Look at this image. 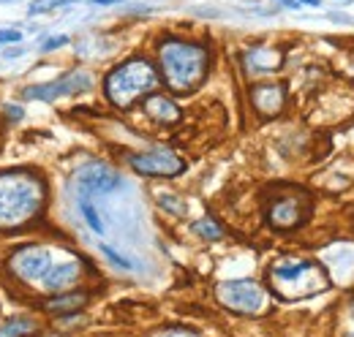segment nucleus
Segmentation results:
<instances>
[{"instance_id": "obj_1", "label": "nucleus", "mask_w": 354, "mask_h": 337, "mask_svg": "<svg viewBox=\"0 0 354 337\" xmlns=\"http://www.w3.org/2000/svg\"><path fill=\"white\" fill-rule=\"evenodd\" d=\"M46 204V182L33 171L0 174V229H22L41 215Z\"/></svg>"}, {"instance_id": "obj_2", "label": "nucleus", "mask_w": 354, "mask_h": 337, "mask_svg": "<svg viewBox=\"0 0 354 337\" xmlns=\"http://www.w3.org/2000/svg\"><path fill=\"white\" fill-rule=\"evenodd\" d=\"M210 52L202 44L166 38L158 46V77L177 95H188L207 79Z\"/></svg>"}, {"instance_id": "obj_3", "label": "nucleus", "mask_w": 354, "mask_h": 337, "mask_svg": "<svg viewBox=\"0 0 354 337\" xmlns=\"http://www.w3.org/2000/svg\"><path fill=\"white\" fill-rule=\"evenodd\" d=\"M161 84L158 68L144 57H131V60L120 63L118 68L107 74L104 79V92H107L109 103L118 109H131L133 101L155 92Z\"/></svg>"}, {"instance_id": "obj_4", "label": "nucleus", "mask_w": 354, "mask_h": 337, "mask_svg": "<svg viewBox=\"0 0 354 337\" xmlns=\"http://www.w3.org/2000/svg\"><path fill=\"white\" fill-rule=\"evenodd\" d=\"M218 299L224 307L237 313H262L267 305V291L256 280H226L218 286Z\"/></svg>"}, {"instance_id": "obj_5", "label": "nucleus", "mask_w": 354, "mask_h": 337, "mask_svg": "<svg viewBox=\"0 0 354 337\" xmlns=\"http://www.w3.org/2000/svg\"><path fill=\"white\" fill-rule=\"evenodd\" d=\"M131 168L142 177H177L185 171V161L175 155L172 150H150V153H136L128 158Z\"/></svg>"}, {"instance_id": "obj_6", "label": "nucleus", "mask_w": 354, "mask_h": 337, "mask_svg": "<svg viewBox=\"0 0 354 337\" xmlns=\"http://www.w3.org/2000/svg\"><path fill=\"white\" fill-rule=\"evenodd\" d=\"M52 266V253L38 245H25L8 258V269L25 283H41Z\"/></svg>"}, {"instance_id": "obj_7", "label": "nucleus", "mask_w": 354, "mask_h": 337, "mask_svg": "<svg viewBox=\"0 0 354 337\" xmlns=\"http://www.w3.org/2000/svg\"><path fill=\"white\" fill-rule=\"evenodd\" d=\"M93 87V79L90 74L85 71H71L66 77H60L57 82H49V84H36V87H27L22 95L27 101H55V98H63L68 92H85Z\"/></svg>"}, {"instance_id": "obj_8", "label": "nucleus", "mask_w": 354, "mask_h": 337, "mask_svg": "<svg viewBox=\"0 0 354 337\" xmlns=\"http://www.w3.org/2000/svg\"><path fill=\"white\" fill-rule=\"evenodd\" d=\"M77 185H79V193L82 196H104V193H112L123 185L120 174L115 168H109L107 164H88L85 168H79L77 174Z\"/></svg>"}, {"instance_id": "obj_9", "label": "nucleus", "mask_w": 354, "mask_h": 337, "mask_svg": "<svg viewBox=\"0 0 354 337\" xmlns=\"http://www.w3.org/2000/svg\"><path fill=\"white\" fill-rule=\"evenodd\" d=\"M308 218V201L300 199V196H283V199H275L267 210V220H270L272 229H297L303 220Z\"/></svg>"}, {"instance_id": "obj_10", "label": "nucleus", "mask_w": 354, "mask_h": 337, "mask_svg": "<svg viewBox=\"0 0 354 337\" xmlns=\"http://www.w3.org/2000/svg\"><path fill=\"white\" fill-rule=\"evenodd\" d=\"M242 66L248 74H275L283 66V52L278 46L256 44L242 55Z\"/></svg>"}, {"instance_id": "obj_11", "label": "nucleus", "mask_w": 354, "mask_h": 337, "mask_svg": "<svg viewBox=\"0 0 354 337\" xmlns=\"http://www.w3.org/2000/svg\"><path fill=\"white\" fill-rule=\"evenodd\" d=\"M251 103L256 112L272 117V114H278L286 106V90L281 84H256L251 90Z\"/></svg>"}, {"instance_id": "obj_12", "label": "nucleus", "mask_w": 354, "mask_h": 337, "mask_svg": "<svg viewBox=\"0 0 354 337\" xmlns=\"http://www.w3.org/2000/svg\"><path fill=\"white\" fill-rule=\"evenodd\" d=\"M82 275V266L79 261H63V264H52L49 272L44 275V280L38 283V288H46V291H63L66 286L79 280Z\"/></svg>"}, {"instance_id": "obj_13", "label": "nucleus", "mask_w": 354, "mask_h": 337, "mask_svg": "<svg viewBox=\"0 0 354 337\" xmlns=\"http://www.w3.org/2000/svg\"><path fill=\"white\" fill-rule=\"evenodd\" d=\"M144 112L153 120H158L161 125H172L180 120L177 103L172 101L169 95H164V92H150V95H144Z\"/></svg>"}, {"instance_id": "obj_14", "label": "nucleus", "mask_w": 354, "mask_h": 337, "mask_svg": "<svg viewBox=\"0 0 354 337\" xmlns=\"http://www.w3.org/2000/svg\"><path fill=\"white\" fill-rule=\"evenodd\" d=\"M311 272H316V264L313 261H281V264H275L270 269L272 280L278 283H300L305 275H311Z\"/></svg>"}, {"instance_id": "obj_15", "label": "nucleus", "mask_w": 354, "mask_h": 337, "mask_svg": "<svg viewBox=\"0 0 354 337\" xmlns=\"http://www.w3.org/2000/svg\"><path fill=\"white\" fill-rule=\"evenodd\" d=\"M88 291H71V294H60V296H52V299L44 302V310L46 313H74L79 307L88 305Z\"/></svg>"}, {"instance_id": "obj_16", "label": "nucleus", "mask_w": 354, "mask_h": 337, "mask_svg": "<svg viewBox=\"0 0 354 337\" xmlns=\"http://www.w3.org/2000/svg\"><path fill=\"white\" fill-rule=\"evenodd\" d=\"M36 329V321L27 316H16V318H8V321L0 327V337H25Z\"/></svg>"}, {"instance_id": "obj_17", "label": "nucleus", "mask_w": 354, "mask_h": 337, "mask_svg": "<svg viewBox=\"0 0 354 337\" xmlns=\"http://www.w3.org/2000/svg\"><path fill=\"white\" fill-rule=\"evenodd\" d=\"M191 229H194V234H196V237H202V240H207V242H216V240H221V237H224V229H221V226H218L213 218H202V220H196V223L191 226Z\"/></svg>"}, {"instance_id": "obj_18", "label": "nucleus", "mask_w": 354, "mask_h": 337, "mask_svg": "<svg viewBox=\"0 0 354 337\" xmlns=\"http://www.w3.org/2000/svg\"><path fill=\"white\" fill-rule=\"evenodd\" d=\"M79 210H82V215H85V220H88L90 229L96 231V234H104V223H101V218H98L96 207H93L90 196H79Z\"/></svg>"}, {"instance_id": "obj_19", "label": "nucleus", "mask_w": 354, "mask_h": 337, "mask_svg": "<svg viewBox=\"0 0 354 337\" xmlns=\"http://www.w3.org/2000/svg\"><path fill=\"white\" fill-rule=\"evenodd\" d=\"M101 251H104V255H107L109 261H112V264H118L120 269H133V264L128 258H123V255H120L118 251H115V248H109L107 242H101Z\"/></svg>"}, {"instance_id": "obj_20", "label": "nucleus", "mask_w": 354, "mask_h": 337, "mask_svg": "<svg viewBox=\"0 0 354 337\" xmlns=\"http://www.w3.org/2000/svg\"><path fill=\"white\" fill-rule=\"evenodd\" d=\"M63 3H71V0H33L27 11L36 16V14H46V11H52L55 5H63Z\"/></svg>"}, {"instance_id": "obj_21", "label": "nucleus", "mask_w": 354, "mask_h": 337, "mask_svg": "<svg viewBox=\"0 0 354 337\" xmlns=\"http://www.w3.org/2000/svg\"><path fill=\"white\" fill-rule=\"evenodd\" d=\"M161 207L172 210L175 215H183V212H185V207H183V204H177V201H175V196H161Z\"/></svg>"}, {"instance_id": "obj_22", "label": "nucleus", "mask_w": 354, "mask_h": 337, "mask_svg": "<svg viewBox=\"0 0 354 337\" xmlns=\"http://www.w3.org/2000/svg\"><path fill=\"white\" fill-rule=\"evenodd\" d=\"M16 41H22L19 30H0V44H16Z\"/></svg>"}, {"instance_id": "obj_23", "label": "nucleus", "mask_w": 354, "mask_h": 337, "mask_svg": "<svg viewBox=\"0 0 354 337\" xmlns=\"http://www.w3.org/2000/svg\"><path fill=\"white\" fill-rule=\"evenodd\" d=\"M63 44H68V36H55V38H49V41H44L41 49L52 52V49H57V46H63Z\"/></svg>"}, {"instance_id": "obj_24", "label": "nucleus", "mask_w": 354, "mask_h": 337, "mask_svg": "<svg viewBox=\"0 0 354 337\" xmlns=\"http://www.w3.org/2000/svg\"><path fill=\"white\" fill-rule=\"evenodd\" d=\"M161 337H194L191 332H166V335H161Z\"/></svg>"}, {"instance_id": "obj_25", "label": "nucleus", "mask_w": 354, "mask_h": 337, "mask_svg": "<svg viewBox=\"0 0 354 337\" xmlns=\"http://www.w3.org/2000/svg\"><path fill=\"white\" fill-rule=\"evenodd\" d=\"M90 3H98V5H112V3H123V0H90Z\"/></svg>"}, {"instance_id": "obj_26", "label": "nucleus", "mask_w": 354, "mask_h": 337, "mask_svg": "<svg viewBox=\"0 0 354 337\" xmlns=\"http://www.w3.org/2000/svg\"><path fill=\"white\" fill-rule=\"evenodd\" d=\"M278 3H283L286 8H300V3H294V0H278Z\"/></svg>"}, {"instance_id": "obj_27", "label": "nucleus", "mask_w": 354, "mask_h": 337, "mask_svg": "<svg viewBox=\"0 0 354 337\" xmlns=\"http://www.w3.org/2000/svg\"><path fill=\"white\" fill-rule=\"evenodd\" d=\"M300 3H305V5H319V0H300Z\"/></svg>"}, {"instance_id": "obj_28", "label": "nucleus", "mask_w": 354, "mask_h": 337, "mask_svg": "<svg viewBox=\"0 0 354 337\" xmlns=\"http://www.w3.org/2000/svg\"><path fill=\"white\" fill-rule=\"evenodd\" d=\"M0 3H11V0H0Z\"/></svg>"}, {"instance_id": "obj_29", "label": "nucleus", "mask_w": 354, "mask_h": 337, "mask_svg": "<svg viewBox=\"0 0 354 337\" xmlns=\"http://www.w3.org/2000/svg\"><path fill=\"white\" fill-rule=\"evenodd\" d=\"M352 337H354V335H352Z\"/></svg>"}]
</instances>
